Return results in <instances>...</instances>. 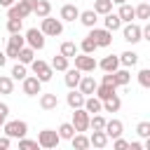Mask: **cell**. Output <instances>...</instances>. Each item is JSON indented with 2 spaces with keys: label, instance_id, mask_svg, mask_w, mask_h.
<instances>
[{
  "label": "cell",
  "instance_id": "obj_33",
  "mask_svg": "<svg viewBox=\"0 0 150 150\" xmlns=\"http://www.w3.org/2000/svg\"><path fill=\"white\" fill-rule=\"evenodd\" d=\"M134 16L141 19V21H148L150 19V5L148 2H141L138 7H134Z\"/></svg>",
  "mask_w": 150,
  "mask_h": 150
},
{
  "label": "cell",
  "instance_id": "obj_8",
  "mask_svg": "<svg viewBox=\"0 0 150 150\" xmlns=\"http://www.w3.org/2000/svg\"><path fill=\"white\" fill-rule=\"evenodd\" d=\"M73 59H75V70H80V73H94V70L98 68L96 59L89 56V54H77V56H73Z\"/></svg>",
  "mask_w": 150,
  "mask_h": 150
},
{
  "label": "cell",
  "instance_id": "obj_20",
  "mask_svg": "<svg viewBox=\"0 0 150 150\" xmlns=\"http://www.w3.org/2000/svg\"><path fill=\"white\" fill-rule=\"evenodd\" d=\"M84 98H87V96H82L77 89H70V94L66 96V103H68L73 110H77V108H82V105H84Z\"/></svg>",
  "mask_w": 150,
  "mask_h": 150
},
{
  "label": "cell",
  "instance_id": "obj_35",
  "mask_svg": "<svg viewBox=\"0 0 150 150\" xmlns=\"http://www.w3.org/2000/svg\"><path fill=\"white\" fill-rule=\"evenodd\" d=\"M56 134H59V138H66V141H70V138L75 136V129H73V124H70V122H63V124L56 129Z\"/></svg>",
  "mask_w": 150,
  "mask_h": 150
},
{
  "label": "cell",
  "instance_id": "obj_7",
  "mask_svg": "<svg viewBox=\"0 0 150 150\" xmlns=\"http://www.w3.org/2000/svg\"><path fill=\"white\" fill-rule=\"evenodd\" d=\"M73 129H75V134H84V131H89V112H84V108H77V110H73Z\"/></svg>",
  "mask_w": 150,
  "mask_h": 150
},
{
  "label": "cell",
  "instance_id": "obj_10",
  "mask_svg": "<svg viewBox=\"0 0 150 150\" xmlns=\"http://www.w3.org/2000/svg\"><path fill=\"white\" fill-rule=\"evenodd\" d=\"M23 47H26V40H23V35H21V33H19V35H9V38H7L5 56H7V59H16L19 49H23Z\"/></svg>",
  "mask_w": 150,
  "mask_h": 150
},
{
  "label": "cell",
  "instance_id": "obj_52",
  "mask_svg": "<svg viewBox=\"0 0 150 150\" xmlns=\"http://www.w3.org/2000/svg\"><path fill=\"white\" fill-rule=\"evenodd\" d=\"M54 150H56V148H54Z\"/></svg>",
  "mask_w": 150,
  "mask_h": 150
},
{
  "label": "cell",
  "instance_id": "obj_26",
  "mask_svg": "<svg viewBox=\"0 0 150 150\" xmlns=\"http://www.w3.org/2000/svg\"><path fill=\"white\" fill-rule=\"evenodd\" d=\"M117 16H120V21L122 23H131L136 16H134V7L129 5V2H124V5H120V12H117Z\"/></svg>",
  "mask_w": 150,
  "mask_h": 150
},
{
  "label": "cell",
  "instance_id": "obj_50",
  "mask_svg": "<svg viewBox=\"0 0 150 150\" xmlns=\"http://www.w3.org/2000/svg\"><path fill=\"white\" fill-rule=\"evenodd\" d=\"M110 2H112V5H124L127 0H110Z\"/></svg>",
  "mask_w": 150,
  "mask_h": 150
},
{
  "label": "cell",
  "instance_id": "obj_16",
  "mask_svg": "<svg viewBox=\"0 0 150 150\" xmlns=\"http://www.w3.org/2000/svg\"><path fill=\"white\" fill-rule=\"evenodd\" d=\"M77 19H80V23H82V26H87V28L91 30V28H96L98 14H96L94 9H84V12H80V16H77Z\"/></svg>",
  "mask_w": 150,
  "mask_h": 150
},
{
  "label": "cell",
  "instance_id": "obj_39",
  "mask_svg": "<svg viewBox=\"0 0 150 150\" xmlns=\"http://www.w3.org/2000/svg\"><path fill=\"white\" fill-rule=\"evenodd\" d=\"M9 77H12V80H21V82H23V80L28 77V70H26V66L16 63V66L12 68V75H9Z\"/></svg>",
  "mask_w": 150,
  "mask_h": 150
},
{
  "label": "cell",
  "instance_id": "obj_49",
  "mask_svg": "<svg viewBox=\"0 0 150 150\" xmlns=\"http://www.w3.org/2000/svg\"><path fill=\"white\" fill-rule=\"evenodd\" d=\"M7 63V56H5V52H0V68Z\"/></svg>",
  "mask_w": 150,
  "mask_h": 150
},
{
  "label": "cell",
  "instance_id": "obj_9",
  "mask_svg": "<svg viewBox=\"0 0 150 150\" xmlns=\"http://www.w3.org/2000/svg\"><path fill=\"white\" fill-rule=\"evenodd\" d=\"M87 38H91L96 47H110L112 45V33H108L105 28H91Z\"/></svg>",
  "mask_w": 150,
  "mask_h": 150
},
{
  "label": "cell",
  "instance_id": "obj_3",
  "mask_svg": "<svg viewBox=\"0 0 150 150\" xmlns=\"http://www.w3.org/2000/svg\"><path fill=\"white\" fill-rule=\"evenodd\" d=\"M40 33H42L45 38H56V35L63 33V21H61V19H54V16H47V19H42V23H40Z\"/></svg>",
  "mask_w": 150,
  "mask_h": 150
},
{
  "label": "cell",
  "instance_id": "obj_11",
  "mask_svg": "<svg viewBox=\"0 0 150 150\" xmlns=\"http://www.w3.org/2000/svg\"><path fill=\"white\" fill-rule=\"evenodd\" d=\"M21 87H23V94H26V96H38V94L42 91V82H40L35 75H28V77L21 82Z\"/></svg>",
  "mask_w": 150,
  "mask_h": 150
},
{
  "label": "cell",
  "instance_id": "obj_34",
  "mask_svg": "<svg viewBox=\"0 0 150 150\" xmlns=\"http://www.w3.org/2000/svg\"><path fill=\"white\" fill-rule=\"evenodd\" d=\"M49 66H52V70H59V73H66V70H68V59L59 54V56H54V59H52V63H49Z\"/></svg>",
  "mask_w": 150,
  "mask_h": 150
},
{
  "label": "cell",
  "instance_id": "obj_27",
  "mask_svg": "<svg viewBox=\"0 0 150 150\" xmlns=\"http://www.w3.org/2000/svg\"><path fill=\"white\" fill-rule=\"evenodd\" d=\"M103 23H105V30L108 33H115V30H120L122 28V21H120V16L117 14H105V19H103Z\"/></svg>",
  "mask_w": 150,
  "mask_h": 150
},
{
  "label": "cell",
  "instance_id": "obj_42",
  "mask_svg": "<svg viewBox=\"0 0 150 150\" xmlns=\"http://www.w3.org/2000/svg\"><path fill=\"white\" fill-rule=\"evenodd\" d=\"M138 84H141L143 89H148V87H150V70H148V68L138 70Z\"/></svg>",
  "mask_w": 150,
  "mask_h": 150
},
{
  "label": "cell",
  "instance_id": "obj_38",
  "mask_svg": "<svg viewBox=\"0 0 150 150\" xmlns=\"http://www.w3.org/2000/svg\"><path fill=\"white\" fill-rule=\"evenodd\" d=\"M21 28H23V21H21V19H7V30H9V35H19Z\"/></svg>",
  "mask_w": 150,
  "mask_h": 150
},
{
  "label": "cell",
  "instance_id": "obj_22",
  "mask_svg": "<svg viewBox=\"0 0 150 150\" xmlns=\"http://www.w3.org/2000/svg\"><path fill=\"white\" fill-rule=\"evenodd\" d=\"M33 14H35L38 19H47V16L52 14V2H49V0H38V5L33 7Z\"/></svg>",
  "mask_w": 150,
  "mask_h": 150
},
{
  "label": "cell",
  "instance_id": "obj_46",
  "mask_svg": "<svg viewBox=\"0 0 150 150\" xmlns=\"http://www.w3.org/2000/svg\"><path fill=\"white\" fill-rule=\"evenodd\" d=\"M9 143H12V138L2 136V138H0V150H9Z\"/></svg>",
  "mask_w": 150,
  "mask_h": 150
},
{
  "label": "cell",
  "instance_id": "obj_37",
  "mask_svg": "<svg viewBox=\"0 0 150 150\" xmlns=\"http://www.w3.org/2000/svg\"><path fill=\"white\" fill-rule=\"evenodd\" d=\"M14 91V80L9 75H0V94H12Z\"/></svg>",
  "mask_w": 150,
  "mask_h": 150
},
{
  "label": "cell",
  "instance_id": "obj_6",
  "mask_svg": "<svg viewBox=\"0 0 150 150\" xmlns=\"http://www.w3.org/2000/svg\"><path fill=\"white\" fill-rule=\"evenodd\" d=\"M23 40H26V47H30L33 52L45 49V35L40 33V28H28L26 35H23Z\"/></svg>",
  "mask_w": 150,
  "mask_h": 150
},
{
  "label": "cell",
  "instance_id": "obj_40",
  "mask_svg": "<svg viewBox=\"0 0 150 150\" xmlns=\"http://www.w3.org/2000/svg\"><path fill=\"white\" fill-rule=\"evenodd\" d=\"M80 49H82V54H89V56H91V54H94L98 47L94 45V40H91V38H84V40L80 42Z\"/></svg>",
  "mask_w": 150,
  "mask_h": 150
},
{
  "label": "cell",
  "instance_id": "obj_31",
  "mask_svg": "<svg viewBox=\"0 0 150 150\" xmlns=\"http://www.w3.org/2000/svg\"><path fill=\"white\" fill-rule=\"evenodd\" d=\"M120 108H122V98H120L117 94H115L112 98H108V101H103V110H105V112H117Z\"/></svg>",
  "mask_w": 150,
  "mask_h": 150
},
{
  "label": "cell",
  "instance_id": "obj_30",
  "mask_svg": "<svg viewBox=\"0 0 150 150\" xmlns=\"http://www.w3.org/2000/svg\"><path fill=\"white\" fill-rule=\"evenodd\" d=\"M59 54H61V56H66V59H73V56H77V45H75V42H70V40H66V42H61Z\"/></svg>",
  "mask_w": 150,
  "mask_h": 150
},
{
  "label": "cell",
  "instance_id": "obj_5",
  "mask_svg": "<svg viewBox=\"0 0 150 150\" xmlns=\"http://www.w3.org/2000/svg\"><path fill=\"white\" fill-rule=\"evenodd\" d=\"M59 134H56V129H42L40 134H38V145L40 148H45V150H54L56 145H59Z\"/></svg>",
  "mask_w": 150,
  "mask_h": 150
},
{
  "label": "cell",
  "instance_id": "obj_17",
  "mask_svg": "<svg viewBox=\"0 0 150 150\" xmlns=\"http://www.w3.org/2000/svg\"><path fill=\"white\" fill-rule=\"evenodd\" d=\"M82 108H84V112H89V117H91V115H98V112L103 110V103H101L96 96H87Z\"/></svg>",
  "mask_w": 150,
  "mask_h": 150
},
{
  "label": "cell",
  "instance_id": "obj_51",
  "mask_svg": "<svg viewBox=\"0 0 150 150\" xmlns=\"http://www.w3.org/2000/svg\"><path fill=\"white\" fill-rule=\"evenodd\" d=\"M89 150H94V148H89Z\"/></svg>",
  "mask_w": 150,
  "mask_h": 150
},
{
  "label": "cell",
  "instance_id": "obj_2",
  "mask_svg": "<svg viewBox=\"0 0 150 150\" xmlns=\"http://www.w3.org/2000/svg\"><path fill=\"white\" fill-rule=\"evenodd\" d=\"M2 131H5L7 138H26L28 122H23V120H9V122L2 124Z\"/></svg>",
  "mask_w": 150,
  "mask_h": 150
},
{
  "label": "cell",
  "instance_id": "obj_19",
  "mask_svg": "<svg viewBox=\"0 0 150 150\" xmlns=\"http://www.w3.org/2000/svg\"><path fill=\"white\" fill-rule=\"evenodd\" d=\"M63 80H66V87H68V89H77V84H80V80H82V73L75 70V68H68Z\"/></svg>",
  "mask_w": 150,
  "mask_h": 150
},
{
  "label": "cell",
  "instance_id": "obj_12",
  "mask_svg": "<svg viewBox=\"0 0 150 150\" xmlns=\"http://www.w3.org/2000/svg\"><path fill=\"white\" fill-rule=\"evenodd\" d=\"M122 35H124V40H127L129 45H136V42L143 40V38H141V26H138V23H127V26L122 28Z\"/></svg>",
  "mask_w": 150,
  "mask_h": 150
},
{
  "label": "cell",
  "instance_id": "obj_24",
  "mask_svg": "<svg viewBox=\"0 0 150 150\" xmlns=\"http://www.w3.org/2000/svg\"><path fill=\"white\" fill-rule=\"evenodd\" d=\"M98 68H101L103 73H115V70L120 68V59L110 54V56H105V59H103V61L98 63Z\"/></svg>",
  "mask_w": 150,
  "mask_h": 150
},
{
  "label": "cell",
  "instance_id": "obj_36",
  "mask_svg": "<svg viewBox=\"0 0 150 150\" xmlns=\"http://www.w3.org/2000/svg\"><path fill=\"white\" fill-rule=\"evenodd\" d=\"M103 127H105V117H103L101 112L89 117V129H94V131H103Z\"/></svg>",
  "mask_w": 150,
  "mask_h": 150
},
{
  "label": "cell",
  "instance_id": "obj_47",
  "mask_svg": "<svg viewBox=\"0 0 150 150\" xmlns=\"http://www.w3.org/2000/svg\"><path fill=\"white\" fill-rule=\"evenodd\" d=\"M127 150H143V145H141V143H138V141H131V143H129V148H127Z\"/></svg>",
  "mask_w": 150,
  "mask_h": 150
},
{
  "label": "cell",
  "instance_id": "obj_43",
  "mask_svg": "<svg viewBox=\"0 0 150 150\" xmlns=\"http://www.w3.org/2000/svg\"><path fill=\"white\" fill-rule=\"evenodd\" d=\"M136 134L141 138H150V122H138L136 124Z\"/></svg>",
  "mask_w": 150,
  "mask_h": 150
},
{
  "label": "cell",
  "instance_id": "obj_41",
  "mask_svg": "<svg viewBox=\"0 0 150 150\" xmlns=\"http://www.w3.org/2000/svg\"><path fill=\"white\" fill-rule=\"evenodd\" d=\"M19 150H40L38 141H30V138H19Z\"/></svg>",
  "mask_w": 150,
  "mask_h": 150
},
{
  "label": "cell",
  "instance_id": "obj_1",
  "mask_svg": "<svg viewBox=\"0 0 150 150\" xmlns=\"http://www.w3.org/2000/svg\"><path fill=\"white\" fill-rule=\"evenodd\" d=\"M129 80H131V73H129L127 68H117L115 73H105L101 84H108V87H115V89H117V87H127Z\"/></svg>",
  "mask_w": 150,
  "mask_h": 150
},
{
  "label": "cell",
  "instance_id": "obj_15",
  "mask_svg": "<svg viewBox=\"0 0 150 150\" xmlns=\"http://www.w3.org/2000/svg\"><path fill=\"white\" fill-rule=\"evenodd\" d=\"M59 16H61V21H75V19L80 16V9H77V5H73V2H66V5L61 7Z\"/></svg>",
  "mask_w": 150,
  "mask_h": 150
},
{
  "label": "cell",
  "instance_id": "obj_29",
  "mask_svg": "<svg viewBox=\"0 0 150 150\" xmlns=\"http://www.w3.org/2000/svg\"><path fill=\"white\" fill-rule=\"evenodd\" d=\"M94 96L103 103V101H108V98H112L115 96V87H108V84H98L96 87V91H94Z\"/></svg>",
  "mask_w": 150,
  "mask_h": 150
},
{
  "label": "cell",
  "instance_id": "obj_28",
  "mask_svg": "<svg viewBox=\"0 0 150 150\" xmlns=\"http://www.w3.org/2000/svg\"><path fill=\"white\" fill-rule=\"evenodd\" d=\"M16 61H19L21 66H30V63L35 61V52H33L30 47H23V49H19V54H16Z\"/></svg>",
  "mask_w": 150,
  "mask_h": 150
},
{
  "label": "cell",
  "instance_id": "obj_25",
  "mask_svg": "<svg viewBox=\"0 0 150 150\" xmlns=\"http://www.w3.org/2000/svg\"><path fill=\"white\" fill-rule=\"evenodd\" d=\"M70 145H73V150H89V148H91L87 134H75V136L70 138Z\"/></svg>",
  "mask_w": 150,
  "mask_h": 150
},
{
  "label": "cell",
  "instance_id": "obj_48",
  "mask_svg": "<svg viewBox=\"0 0 150 150\" xmlns=\"http://www.w3.org/2000/svg\"><path fill=\"white\" fill-rule=\"evenodd\" d=\"M16 0H0V7H5V9H9L12 5H14Z\"/></svg>",
  "mask_w": 150,
  "mask_h": 150
},
{
  "label": "cell",
  "instance_id": "obj_32",
  "mask_svg": "<svg viewBox=\"0 0 150 150\" xmlns=\"http://www.w3.org/2000/svg\"><path fill=\"white\" fill-rule=\"evenodd\" d=\"M94 12L105 16V14L112 12V2H110V0H94Z\"/></svg>",
  "mask_w": 150,
  "mask_h": 150
},
{
  "label": "cell",
  "instance_id": "obj_18",
  "mask_svg": "<svg viewBox=\"0 0 150 150\" xmlns=\"http://www.w3.org/2000/svg\"><path fill=\"white\" fill-rule=\"evenodd\" d=\"M108 141H110V138H108L103 131H94V134L89 136V145H91L94 150H103V148L108 145Z\"/></svg>",
  "mask_w": 150,
  "mask_h": 150
},
{
  "label": "cell",
  "instance_id": "obj_14",
  "mask_svg": "<svg viewBox=\"0 0 150 150\" xmlns=\"http://www.w3.org/2000/svg\"><path fill=\"white\" fill-rule=\"evenodd\" d=\"M122 131H124V124L120 122V120H105V127H103V134L108 136V138H120L122 136Z\"/></svg>",
  "mask_w": 150,
  "mask_h": 150
},
{
  "label": "cell",
  "instance_id": "obj_23",
  "mask_svg": "<svg viewBox=\"0 0 150 150\" xmlns=\"http://www.w3.org/2000/svg\"><path fill=\"white\" fill-rule=\"evenodd\" d=\"M117 59H120V66H124V68H134V66L138 63V54L131 52V49H129V52H122Z\"/></svg>",
  "mask_w": 150,
  "mask_h": 150
},
{
  "label": "cell",
  "instance_id": "obj_21",
  "mask_svg": "<svg viewBox=\"0 0 150 150\" xmlns=\"http://www.w3.org/2000/svg\"><path fill=\"white\" fill-rule=\"evenodd\" d=\"M40 108L42 110H56L59 108L56 94H40Z\"/></svg>",
  "mask_w": 150,
  "mask_h": 150
},
{
  "label": "cell",
  "instance_id": "obj_44",
  "mask_svg": "<svg viewBox=\"0 0 150 150\" xmlns=\"http://www.w3.org/2000/svg\"><path fill=\"white\" fill-rule=\"evenodd\" d=\"M129 148V141H124L122 136L120 138H115V143H112V150H127Z\"/></svg>",
  "mask_w": 150,
  "mask_h": 150
},
{
  "label": "cell",
  "instance_id": "obj_45",
  "mask_svg": "<svg viewBox=\"0 0 150 150\" xmlns=\"http://www.w3.org/2000/svg\"><path fill=\"white\" fill-rule=\"evenodd\" d=\"M7 115H9V105L7 103H0V127L7 122Z\"/></svg>",
  "mask_w": 150,
  "mask_h": 150
},
{
  "label": "cell",
  "instance_id": "obj_4",
  "mask_svg": "<svg viewBox=\"0 0 150 150\" xmlns=\"http://www.w3.org/2000/svg\"><path fill=\"white\" fill-rule=\"evenodd\" d=\"M30 70L35 73V77L45 84V82H49L52 77H54V70H52V66L47 63V61H42V59H35L33 63H30Z\"/></svg>",
  "mask_w": 150,
  "mask_h": 150
},
{
  "label": "cell",
  "instance_id": "obj_13",
  "mask_svg": "<svg viewBox=\"0 0 150 150\" xmlns=\"http://www.w3.org/2000/svg\"><path fill=\"white\" fill-rule=\"evenodd\" d=\"M96 87H98V82H96L91 75H82V80H80V84H77V91H80L82 96H94Z\"/></svg>",
  "mask_w": 150,
  "mask_h": 150
}]
</instances>
